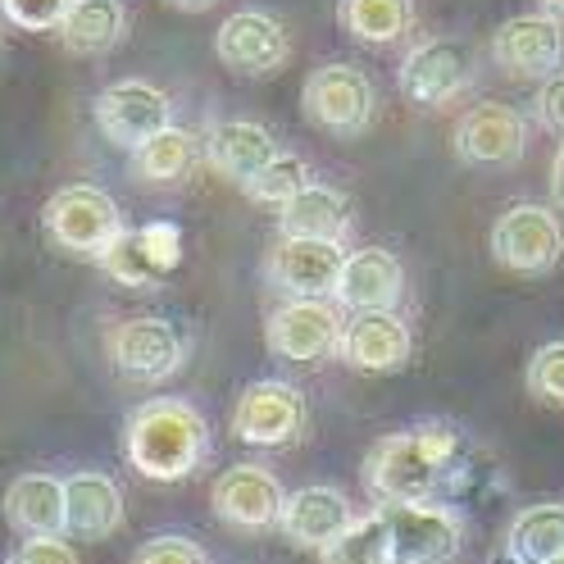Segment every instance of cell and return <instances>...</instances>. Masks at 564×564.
<instances>
[{"label": "cell", "mask_w": 564, "mask_h": 564, "mask_svg": "<svg viewBox=\"0 0 564 564\" xmlns=\"http://www.w3.org/2000/svg\"><path fill=\"white\" fill-rule=\"evenodd\" d=\"M6 519L23 538H64V478L19 474L6 487Z\"/></svg>", "instance_id": "cell-24"}, {"label": "cell", "mask_w": 564, "mask_h": 564, "mask_svg": "<svg viewBox=\"0 0 564 564\" xmlns=\"http://www.w3.org/2000/svg\"><path fill=\"white\" fill-rule=\"evenodd\" d=\"M478 78V55L465 37H429L419 42L401 68H397V83L405 91V100L423 105V110H437V105L465 96Z\"/></svg>", "instance_id": "cell-8"}, {"label": "cell", "mask_w": 564, "mask_h": 564, "mask_svg": "<svg viewBox=\"0 0 564 564\" xmlns=\"http://www.w3.org/2000/svg\"><path fill=\"white\" fill-rule=\"evenodd\" d=\"M341 328H346V319L333 296H288L264 319V341L278 360L324 365L337 356Z\"/></svg>", "instance_id": "cell-7"}, {"label": "cell", "mask_w": 564, "mask_h": 564, "mask_svg": "<svg viewBox=\"0 0 564 564\" xmlns=\"http://www.w3.org/2000/svg\"><path fill=\"white\" fill-rule=\"evenodd\" d=\"M551 200L564 209V137L555 147V160H551Z\"/></svg>", "instance_id": "cell-36"}, {"label": "cell", "mask_w": 564, "mask_h": 564, "mask_svg": "<svg viewBox=\"0 0 564 564\" xmlns=\"http://www.w3.org/2000/svg\"><path fill=\"white\" fill-rule=\"evenodd\" d=\"M74 0H0V14L23 32H55Z\"/></svg>", "instance_id": "cell-32"}, {"label": "cell", "mask_w": 564, "mask_h": 564, "mask_svg": "<svg viewBox=\"0 0 564 564\" xmlns=\"http://www.w3.org/2000/svg\"><path fill=\"white\" fill-rule=\"evenodd\" d=\"M533 115L546 132H560L564 137V68H555V74H546L538 83V96H533Z\"/></svg>", "instance_id": "cell-34"}, {"label": "cell", "mask_w": 564, "mask_h": 564, "mask_svg": "<svg viewBox=\"0 0 564 564\" xmlns=\"http://www.w3.org/2000/svg\"><path fill=\"white\" fill-rule=\"evenodd\" d=\"M491 64L514 83H542L564 64V23L551 14H514L491 32Z\"/></svg>", "instance_id": "cell-15"}, {"label": "cell", "mask_w": 564, "mask_h": 564, "mask_svg": "<svg viewBox=\"0 0 564 564\" xmlns=\"http://www.w3.org/2000/svg\"><path fill=\"white\" fill-rule=\"evenodd\" d=\"M319 564H392V528L387 514H360L319 551Z\"/></svg>", "instance_id": "cell-29"}, {"label": "cell", "mask_w": 564, "mask_h": 564, "mask_svg": "<svg viewBox=\"0 0 564 564\" xmlns=\"http://www.w3.org/2000/svg\"><path fill=\"white\" fill-rule=\"evenodd\" d=\"M528 392L542 405L564 410V341H546L528 360Z\"/></svg>", "instance_id": "cell-31"}, {"label": "cell", "mask_w": 564, "mask_h": 564, "mask_svg": "<svg viewBox=\"0 0 564 564\" xmlns=\"http://www.w3.org/2000/svg\"><path fill=\"white\" fill-rule=\"evenodd\" d=\"M183 260V232L178 224H147L137 232H123L110 251L100 256V269L119 288H160V278Z\"/></svg>", "instance_id": "cell-18"}, {"label": "cell", "mask_w": 564, "mask_h": 564, "mask_svg": "<svg viewBox=\"0 0 564 564\" xmlns=\"http://www.w3.org/2000/svg\"><path fill=\"white\" fill-rule=\"evenodd\" d=\"M392 564H455L465 551V514L451 501H387Z\"/></svg>", "instance_id": "cell-6"}, {"label": "cell", "mask_w": 564, "mask_h": 564, "mask_svg": "<svg viewBox=\"0 0 564 564\" xmlns=\"http://www.w3.org/2000/svg\"><path fill=\"white\" fill-rule=\"evenodd\" d=\"M356 519L350 510L346 491L328 487V482H314V487H296L288 491V501H282V514H278V528L282 538L301 551H324L341 528Z\"/></svg>", "instance_id": "cell-21"}, {"label": "cell", "mask_w": 564, "mask_h": 564, "mask_svg": "<svg viewBox=\"0 0 564 564\" xmlns=\"http://www.w3.org/2000/svg\"><path fill=\"white\" fill-rule=\"evenodd\" d=\"M451 151L469 169H514L528 151V119L514 105L478 100L460 115V123H455Z\"/></svg>", "instance_id": "cell-11"}, {"label": "cell", "mask_w": 564, "mask_h": 564, "mask_svg": "<svg viewBox=\"0 0 564 564\" xmlns=\"http://www.w3.org/2000/svg\"><path fill=\"white\" fill-rule=\"evenodd\" d=\"M341 260H346V241L282 232L273 251L264 256V282L288 296H333Z\"/></svg>", "instance_id": "cell-16"}, {"label": "cell", "mask_w": 564, "mask_h": 564, "mask_svg": "<svg viewBox=\"0 0 564 564\" xmlns=\"http://www.w3.org/2000/svg\"><path fill=\"white\" fill-rule=\"evenodd\" d=\"M487 474H497V465H487L478 446L442 419L387 433L365 455V491L382 506L465 497V491L487 482Z\"/></svg>", "instance_id": "cell-1"}, {"label": "cell", "mask_w": 564, "mask_h": 564, "mask_svg": "<svg viewBox=\"0 0 564 564\" xmlns=\"http://www.w3.org/2000/svg\"><path fill=\"white\" fill-rule=\"evenodd\" d=\"M6 564H78V555L64 538H28Z\"/></svg>", "instance_id": "cell-35"}, {"label": "cell", "mask_w": 564, "mask_h": 564, "mask_svg": "<svg viewBox=\"0 0 564 564\" xmlns=\"http://www.w3.org/2000/svg\"><path fill=\"white\" fill-rule=\"evenodd\" d=\"M232 437L246 446H292L305 433V397L288 378L251 382L232 405Z\"/></svg>", "instance_id": "cell-10"}, {"label": "cell", "mask_w": 564, "mask_h": 564, "mask_svg": "<svg viewBox=\"0 0 564 564\" xmlns=\"http://www.w3.org/2000/svg\"><path fill=\"white\" fill-rule=\"evenodd\" d=\"M282 501H288V487L264 465H228L209 482V510L232 533H264V528H273Z\"/></svg>", "instance_id": "cell-14"}, {"label": "cell", "mask_w": 564, "mask_h": 564, "mask_svg": "<svg viewBox=\"0 0 564 564\" xmlns=\"http://www.w3.org/2000/svg\"><path fill=\"white\" fill-rule=\"evenodd\" d=\"M538 6H542V14H551V19L564 23V0H538Z\"/></svg>", "instance_id": "cell-38"}, {"label": "cell", "mask_w": 564, "mask_h": 564, "mask_svg": "<svg viewBox=\"0 0 564 564\" xmlns=\"http://www.w3.org/2000/svg\"><path fill=\"white\" fill-rule=\"evenodd\" d=\"M405 296V269L401 260L387 251V246H360V251H346L333 301L350 314L365 310H397V301Z\"/></svg>", "instance_id": "cell-19"}, {"label": "cell", "mask_w": 564, "mask_h": 564, "mask_svg": "<svg viewBox=\"0 0 564 564\" xmlns=\"http://www.w3.org/2000/svg\"><path fill=\"white\" fill-rule=\"evenodd\" d=\"M305 183H314V178H310V164H305L301 155L278 151V155L256 173V178L241 187V192L251 196L256 205H273V209H282V205H288Z\"/></svg>", "instance_id": "cell-30"}, {"label": "cell", "mask_w": 564, "mask_h": 564, "mask_svg": "<svg viewBox=\"0 0 564 564\" xmlns=\"http://www.w3.org/2000/svg\"><path fill=\"white\" fill-rule=\"evenodd\" d=\"M42 224H46V237L59 246V251L78 256V260H91V264H100V256L128 232L119 200L105 187H96V183L59 187L42 209Z\"/></svg>", "instance_id": "cell-3"}, {"label": "cell", "mask_w": 564, "mask_h": 564, "mask_svg": "<svg viewBox=\"0 0 564 564\" xmlns=\"http://www.w3.org/2000/svg\"><path fill=\"white\" fill-rule=\"evenodd\" d=\"M123 528V487L100 474L78 469L64 478V533L83 542H105Z\"/></svg>", "instance_id": "cell-20"}, {"label": "cell", "mask_w": 564, "mask_h": 564, "mask_svg": "<svg viewBox=\"0 0 564 564\" xmlns=\"http://www.w3.org/2000/svg\"><path fill=\"white\" fill-rule=\"evenodd\" d=\"M560 256H564V228L551 205L523 200L491 224V260L510 273L542 278L560 264Z\"/></svg>", "instance_id": "cell-9"}, {"label": "cell", "mask_w": 564, "mask_h": 564, "mask_svg": "<svg viewBox=\"0 0 564 564\" xmlns=\"http://www.w3.org/2000/svg\"><path fill=\"white\" fill-rule=\"evenodd\" d=\"M132 564H209L205 546L183 538V533H164V538H151L132 555Z\"/></svg>", "instance_id": "cell-33"}, {"label": "cell", "mask_w": 564, "mask_h": 564, "mask_svg": "<svg viewBox=\"0 0 564 564\" xmlns=\"http://www.w3.org/2000/svg\"><path fill=\"white\" fill-rule=\"evenodd\" d=\"M278 228L288 237H324V241H346L356 228V209L350 196L328 187V183H305L288 205L278 209Z\"/></svg>", "instance_id": "cell-23"}, {"label": "cell", "mask_w": 564, "mask_h": 564, "mask_svg": "<svg viewBox=\"0 0 564 564\" xmlns=\"http://www.w3.org/2000/svg\"><path fill=\"white\" fill-rule=\"evenodd\" d=\"M337 356L356 373H392V369L410 365L414 333L397 310H365V314H350L346 319Z\"/></svg>", "instance_id": "cell-17"}, {"label": "cell", "mask_w": 564, "mask_h": 564, "mask_svg": "<svg viewBox=\"0 0 564 564\" xmlns=\"http://www.w3.org/2000/svg\"><path fill=\"white\" fill-rule=\"evenodd\" d=\"M209 423L183 397H151L123 419V455L151 482H183L209 460Z\"/></svg>", "instance_id": "cell-2"}, {"label": "cell", "mask_w": 564, "mask_h": 564, "mask_svg": "<svg viewBox=\"0 0 564 564\" xmlns=\"http://www.w3.org/2000/svg\"><path fill=\"white\" fill-rule=\"evenodd\" d=\"M506 546L523 560V564H542L551 555L564 551V501H538L523 506L510 523Z\"/></svg>", "instance_id": "cell-28"}, {"label": "cell", "mask_w": 564, "mask_h": 564, "mask_svg": "<svg viewBox=\"0 0 564 564\" xmlns=\"http://www.w3.org/2000/svg\"><path fill=\"white\" fill-rule=\"evenodd\" d=\"M169 115H173L169 96L155 83H141V78L110 83L91 100V119H96L100 137L119 151H137L141 141H151L164 123H173Z\"/></svg>", "instance_id": "cell-13"}, {"label": "cell", "mask_w": 564, "mask_h": 564, "mask_svg": "<svg viewBox=\"0 0 564 564\" xmlns=\"http://www.w3.org/2000/svg\"><path fill=\"white\" fill-rule=\"evenodd\" d=\"M305 119L341 141H356L378 119V87L356 64H319L301 87Z\"/></svg>", "instance_id": "cell-5"}, {"label": "cell", "mask_w": 564, "mask_h": 564, "mask_svg": "<svg viewBox=\"0 0 564 564\" xmlns=\"http://www.w3.org/2000/svg\"><path fill=\"white\" fill-rule=\"evenodd\" d=\"M487 564H523V560H519L510 546H497V551H491V560H487Z\"/></svg>", "instance_id": "cell-37"}, {"label": "cell", "mask_w": 564, "mask_h": 564, "mask_svg": "<svg viewBox=\"0 0 564 564\" xmlns=\"http://www.w3.org/2000/svg\"><path fill=\"white\" fill-rule=\"evenodd\" d=\"M169 6H178V10H209V6H219V0H169Z\"/></svg>", "instance_id": "cell-39"}, {"label": "cell", "mask_w": 564, "mask_h": 564, "mask_svg": "<svg viewBox=\"0 0 564 564\" xmlns=\"http://www.w3.org/2000/svg\"><path fill=\"white\" fill-rule=\"evenodd\" d=\"M215 55L237 78H269L292 59V32L278 14L264 10H237L224 19Z\"/></svg>", "instance_id": "cell-12"}, {"label": "cell", "mask_w": 564, "mask_h": 564, "mask_svg": "<svg viewBox=\"0 0 564 564\" xmlns=\"http://www.w3.org/2000/svg\"><path fill=\"white\" fill-rule=\"evenodd\" d=\"M59 42L74 55H105L123 42L128 32V10L123 0H74L59 19Z\"/></svg>", "instance_id": "cell-25"}, {"label": "cell", "mask_w": 564, "mask_h": 564, "mask_svg": "<svg viewBox=\"0 0 564 564\" xmlns=\"http://www.w3.org/2000/svg\"><path fill=\"white\" fill-rule=\"evenodd\" d=\"M278 137L256 119H224L205 132V164L219 173L224 183L246 187L256 173L278 155Z\"/></svg>", "instance_id": "cell-22"}, {"label": "cell", "mask_w": 564, "mask_h": 564, "mask_svg": "<svg viewBox=\"0 0 564 564\" xmlns=\"http://www.w3.org/2000/svg\"><path fill=\"white\" fill-rule=\"evenodd\" d=\"M337 19L365 46H397L414 28V0H337Z\"/></svg>", "instance_id": "cell-26"}, {"label": "cell", "mask_w": 564, "mask_h": 564, "mask_svg": "<svg viewBox=\"0 0 564 564\" xmlns=\"http://www.w3.org/2000/svg\"><path fill=\"white\" fill-rule=\"evenodd\" d=\"M105 356L110 369L128 382H169L173 373H183L187 356H192V337L183 324L173 319H155V314H132L119 319L105 333Z\"/></svg>", "instance_id": "cell-4"}, {"label": "cell", "mask_w": 564, "mask_h": 564, "mask_svg": "<svg viewBox=\"0 0 564 564\" xmlns=\"http://www.w3.org/2000/svg\"><path fill=\"white\" fill-rule=\"evenodd\" d=\"M542 564H564V551H560V555H551V560H542Z\"/></svg>", "instance_id": "cell-40"}, {"label": "cell", "mask_w": 564, "mask_h": 564, "mask_svg": "<svg viewBox=\"0 0 564 564\" xmlns=\"http://www.w3.org/2000/svg\"><path fill=\"white\" fill-rule=\"evenodd\" d=\"M196 160H200V141H196V132H187L178 123H164L151 141H141L132 151V164L147 183H178L192 173Z\"/></svg>", "instance_id": "cell-27"}]
</instances>
